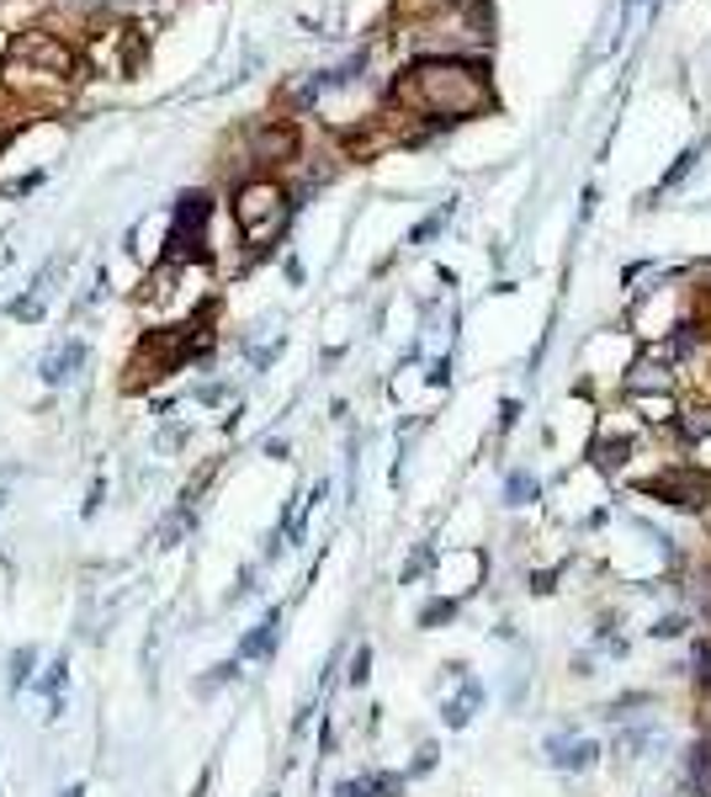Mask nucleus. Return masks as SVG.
Returning <instances> with one entry per match:
<instances>
[{
  "label": "nucleus",
  "mask_w": 711,
  "mask_h": 797,
  "mask_svg": "<svg viewBox=\"0 0 711 797\" xmlns=\"http://www.w3.org/2000/svg\"><path fill=\"white\" fill-rule=\"evenodd\" d=\"M680 793L685 797H711V729H696L690 750L680 761Z\"/></svg>",
  "instance_id": "nucleus-8"
},
{
  "label": "nucleus",
  "mask_w": 711,
  "mask_h": 797,
  "mask_svg": "<svg viewBox=\"0 0 711 797\" xmlns=\"http://www.w3.org/2000/svg\"><path fill=\"white\" fill-rule=\"evenodd\" d=\"M542 755H547V766L564 771V776H590L600 766V755H605V744L590 739L579 723H564V729H553L547 744H542Z\"/></svg>",
  "instance_id": "nucleus-6"
},
{
  "label": "nucleus",
  "mask_w": 711,
  "mask_h": 797,
  "mask_svg": "<svg viewBox=\"0 0 711 797\" xmlns=\"http://www.w3.org/2000/svg\"><path fill=\"white\" fill-rule=\"evenodd\" d=\"M101 494H107V484L96 479V484H90V500H86V522H90V516H96V511H101Z\"/></svg>",
  "instance_id": "nucleus-28"
},
{
  "label": "nucleus",
  "mask_w": 711,
  "mask_h": 797,
  "mask_svg": "<svg viewBox=\"0 0 711 797\" xmlns=\"http://www.w3.org/2000/svg\"><path fill=\"white\" fill-rule=\"evenodd\" d=\"M536 500H542V479H536L532 468H515V473L504 479V505L521 511V505H536Z\"/></svg>",
  "instance_id": "nucleus-19"
},
{
  "label": "nucleus",
  "mask_w": 711,
  "mask_h": 797,
  "mask_svg": "<svg viewBox=\"0 0 711 797\" xmlns=\"http://www.w3.org/2000/svg\"><path fill=\"white\" fill-rule=\"evenodd\" d=\"M404 96H415L430 118H451V123H457V118H473V112L489 107L483 75L462 59H425L415 75H409Z\"/></svg>",
  "instance_id": "nucleus-1"
},
{
  "label": "nucleus",
  "mask_w": 711,
  "mask_h": 797,
  "mask_svg": "<svg viewBox=\"0 0 711 797\" xmlns=\"http://www.w3.org/2000/svg\"><path fill=\"white\" fill-rule=\"evenodd\" d=\"M234 223H239V234H244L250 245H266V240H276V234H282V223H287V192H282L276 182L239 186Z\"/></svg>",
  "instance_id": "nucleus-4"
},
{
  "label": "nucleus",
  "mask_w": 711,
  "mask_h": 797,
  "mask_svg": "<svg viewBox=\"0 0 711 797\" xmlns=\"http://www.w3.org/2000/svg\"><path fill=\"white\" fill-rule=\"evenodd\" d=\"M626 410H637V421L648 430H669L675 421H680V394H622Z\"/></svg>",
  "instance_id": "nucleus-11"
},
{
  "label": "nucleus",
  "mask_w": 711,
  "mask_h": 797,
  "mask_svg": "<svg viewBox=\"0 0 711 797\" xmlns=\"http://www.w3.org/2000/svg\"><path fill=\"white\" fill-rule=\"evenodd\" d=\"M653 702H658V691H653V686H637V691H616L611 702L600 707V718H605V723H626V718H648L643 707H653Z\"/></svg>",
  "instance_id": "nucleus-15"
},
{
  "label": "nucleus",
  "mask_w": 711,
  "mask_h": 797,
  "mask_svg": "<svg viewBox=\"0 0 711 797\" xmlns=\"http://www.w3.org/2000/svg\"><path fill=\"white\" fill-rule=\"evenodd\" d=\"M75 75H80L75 54L64 48L59 37H48V32L17 37V48H11V59H6V80L22 86V91H59Z\"/></svg>",
  "instance_id": "nucleus-2"
},
{
  "label": "nucleus",
  "mask_w": 711,
  "mask_h": 797,
  "mask_svg": "<svg viewBox=\"0 0 711 797\" xmlns=\"http://www.w3.org/2000/svg\"><path fill=\"white\" fill-rule=\"evenodd\" d=\"M436 755H441L436 744H419V750H415V766L404 771V776H409V782H415V776H430V771H436Z\"/></svg>",
  "instance_id": "nucleus-27"
},
{
  "label": "nucleus",
  "mask_w": 711,
  "mask_h": 797,
  "mask_svg": "<svg viewBox=\"0 0 711 797\" xmlns=\"http://www.w3.org/2000/svg\"><path fill=\"white\" fill-rule=\"evenodd\" d=\"M430 564H436V548H430V543H419V553L409 558V564H404V569H398V585H415L419 575L430 569Z\"/></svg>",
  "instance_id": "nucleus-23"
},
{
  "label": "nucleus",
  "mask_w": 711,
  "mask_h": 797,
  "mask_svg": "<svg viewBox=\"0 0 711 797\" xmlns=\"http://www.w3.org/2000/svg\"><path fill=\"white\" fill-rule=\"evenodd\" d=\"M250 150H255V160H287V154L297 150L293 128H271V123H255L250 128Z\"/></svg>",
  "instance_id": "nucleus-14"
},
{
  "label": "nucleus",
  "mask_w": 711,
  "mask_h": 797,
  "mask_svg": "<svg viewBox=\"0 0 711 797\" xmlns=\"http://www.w3.org/2000/svg\"><path fill=\"white\" fill-rule=\"evenodd\" d=\"M276 644H282V612L271 607L244 638H239V659H271L276 654Z\"/></svg>",
  "instance_id": "nucleus-13"
},
{
  "label": "nucleus",
  "mask_w": 711,
  "mask_h": 797,
  "mask_svg": "<svg viewBox=\"0 0 711 797\" xmlns=\"http://www.w3.org/2000/svg\"><path fill=\"white\" fill-rule=\"evenodd\" d=\"M478 707H483V680L462 675V680H457V697H446V702H441V723H446V729H468Z\"/></svg>",
  "instance_id": "nucleus-12"
},
{
  "label": "nucleus",
  "mask_w": 711,
  "mask_h": 797,
  "mask_svg": "<svg viewBox=\"0 0 711 797\" xmlns=\"http://www.w3.org/2000/svg\"><path fill=\"white\" fill-rule=\"evenodd\" d=\"M658 739V718H626L622 729H616V739H611V761L616 766H632V761H643L648 755V744Z\"/></svg>",
  "instance_id": "nucleus-10"
},
{
  "label": "nucleus",
  "mask_w": 711,
  "mask_h": 797,
  "mask_svg": "<svg viewBox=\"0 0 711 797\" xmlns=\"http://www.w3.org/2000/svg\"><path fill=\"white\" fill-rule=\"evenodd\" d=\"M59 797H86V787H64Z\"/></svg>",
  "instance_id": "nucleus-29"
},
{
  "label": "nucleus",
  "mask_w": 711,
  "mask_h": 797,
  "mask_svg": "<svg viewBox=\"0 0 711 797\" xmlns=\"http://www.w3.org/2000/svg\"><path fill=\"white\" fill-rule=\"evenodd\" d=\"M271 797H276V793H271Z\"/></svg>",
  "instance_id": "nucleus-31"
},
{
  "label": "nucleus",
  "mask_w": 711,
  "mask_h": 797,
  "mask_svg": "<svg viewBox=\"0 0 711 797\" xmlns=\"http://www.w3.org/2000/svg\"><path fill=\"white\" fill-rule=\"evenodd\" d=\"M648 638H653V644H680V638H696V616L685 612V607H669V612L653 616Z\"/></svg>",
  "instance_id": "nucleus-18"
},
{
  "label": "nucleus",
  "mask_w": 711,
  "mask_h": 797,
  "mask_svg": "<svg viewBox=\"0 0 711 797\" xmlns=\"http://www.w3.org/2000/svg\"><path fill=\"white\" fill-rule=\"evenodd\" d=\"M239 665H244L239 654H234V659H218V665H212V670L197 680V691L208 697V691H218V686H234V680H239Z\"/></svg>",
  "instance_id": "nucleus-22"
},
{
  "label": "nucleus",
  "mask_w": 711,
  "mask_h": 797,
  "mask_svg": "<svg viewBox=\"0 0 711 797\" xmlns=\"http://www.w3.org/2000/svg\"><path fill=\"white\" fill-rule=\"evenodd\" d=\"M632 452H637V436H622V430H594L590 441V468H600L605 479H622L626 462H632Z\"/></svg>",
  "instance_id": "nucleus-7"
},
{
  "label": "nucleus",
  "mask_w": 711,
  "mask_h": 797,
  "mask_svg": "<svg viewBox=\"0 0 711 797\" xmlns=\"http://www.w3.org/2000/svg\"><path fill=\"white\" fill-rule=\"evenodd\" d=\"M669 441L680 447V452H701L711 441V398H690L680 410V421L669 426Z\"/></svg>",
  "instance_id": "nucleus-9"
},
{
  "label": "nucleus",
  "mask_w": 711,
  "mask_h": 797,
  "mask_svg": "<svg viewBox=\"0 0 711 797\" xmlns=\"http://www.w3.org/2000/svg\"><path fill=\"white\" fill-rule=\"evenodd\" d=\"M568 675H573V680H594V675H600V654H594V648H579V654L568 659Z\"/></svg>",
  "instance_id": "nucleus-26"
},
{
  "label": "nucleus",
  "mask_w": 711,
  "mask_h": 797,
  "mask_svg": "<svg viewBox=\"0 0 711 797\" xmlns=\"http://www.w3.org/2000/svg\"><path fill=\"white\" fill-rule=\"evenodd\" d=\"M457 612H462V596H436V601H425L419 607V633H436V627H446V622H457Z\"/></svg>",
  "instance_id": "nucleus-20"
},
{
  "label": "nucleus",
  "mask_w": 711,
  "mask_h": 797,
  "mask_svg": "<svg viewBox=\"0 0 711 797\" xmlns=\"http://www.w3.org/2000/svg\"><path fill=\"white\" fill-rule=\"evenodd\" d=\"M208 214L212 203L203 192H192V197H181L176 208V223H171V240H165V266H181V261H197L203 250H208Z\"/></svg>",
  "instance_id": "nucleus-5"
},
{
  "label": "nucleus",
  "mask_w": 711,
  "mask_h": 797,
  "mask_svg": "<svg viewBox=\"0 0 711 797\" xmlns=\"http://www.w3.org/2000/svg\"><path fill=\"white\" fill-rule=\"evenodd\" d=\"M632 490L653 500V505H664V511H680V516H707L711 511V468L690 458H675L664 462L658 473L648 479H632Z\"/></svg>",
  "instance_id": "nucleus-3"
},
{
  "label": "nucleus",
  "mask_w": 711,
  "mask_h": 797,
  "mask_svg": "<svg viewBox=\"0 0 711 797\" xmlns=\"http://www.w3.org/2000/svg\"><path fill=\"white\" fill-rule=\"evenodd\" d=\"M37 691H43V702H48V718H64V702H69V659H64V654L37 675Z\"/></svg>",
  "instance_id": "nucleus-16"
},
{
  "label": "nucleus",
  "mask_w": 711,
  "mask_h": 797,
  "mask_svg": "<svg viewBox=\"0 0 711 797\" xmlns=\"http://www.w3.org/2000/svg\"><path fill=\"white\" fill-rule=\"evenodd\" d=\"M425 6H451V0H425Z\"/></svg>",
  "instance_id": "nucleus-30"
},
{
  "label": "nucleus",
  "mask_w": 711,
  "mask_h": 797,
  "mask_svg": "<svg viewBox=\"0 0 711 797\" xmlns=\"http://www.w3.org/2000/svg\"><path fill=\"white\" fill-rule=\"evenodd\" d=\"M11 691H28V686H37V648L32 644H22L17 654H11Z\"/></svg>",
  "instance_id": "nucleus-21"
},
{
  "label": "nucleus",
  "mask_w": 711,
  "mask_h": 797,
  "mask_svg": "<svg viewBox=\"0 0 711 797\" xmlns=\"http://www.w3.org/2000/svg\"><path fill=\"white\" fill-rule=\"evenodd\" d=\"M564 569H568V558H564V564H553V569H536L526 590H532V596H553V590H558V580H564Z\"/></svg>",
  "instance_id": "nucleus-25"
},
{
  "label": "nucleus",
  "mask_w": 711,
  "mask_h": 797,
  "mask_svg": "<svg viewBox=\"0 0 711 797\" xmlns=\"http://www.w3.org/2000/svg\"><path fill=\"white\" fill-rule=\"evenodd\" d=\"M367 675H372V644H356L351 670H346V686H367Z\"/></svg>",
  "instance_id": "nucleus-24"
},
{
  "label": "nucleus",
  "mask_w": 711,
  "mask_h": 797,
  "mask_svg": "<svg viewBox=\"0 0 711 797\" xmlns=\"http://www.w3.org/2000/svg\"><path fill=\"white\" fill-rule=\"evenodd\" d=\"M80 362H86V340H64L59 351L43 357V378H48V383H69V378L80 372Z\"/></svg>",
  "instance_id": "nucleus-17"
}]
</instances>
